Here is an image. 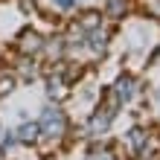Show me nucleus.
Segmentation results:
<instances>
[{
	"label": "nucleus",
	"instance_id": "nucleus-1",
	"mask_svg": "<svg viewBox=\"0 0 160 160\" xmlns=\"http://www.w3.org/2000/svg\"><path fill=\"white\" fill-rule=\"evenodd\" d=\"M38 128H41L44 137H61L64 131H67V119H64V114L58 108H47L41 122H38Z\"/></svg>",
	"mask_w": 160,
	"mask_h": 160
},
{
	"label": "nucleus",
	"instance_id": "nucleus-2",
	"mask_svg": "<svg viewBox=\"0 0 160 160\" xmlns=\"http://www.w3.org/2000/svg\"><path fill=\"white\" fill-rule=\"evenodd\" d=\"M38 134H41L38 122H26V125L18 128V140H21V143H35V140H38Z\"/></svg>",
	"mask_w": 160,
	"mask_h": 160
},
{
	"label": "nucleus",
	"instance_id": "nucleus-3",
	"mask_svg": "<svg viewBox=\"0 0 160 160\" xmlns=\"http://www.w3.org/2000/svg\"><path fill=\"white\" fill-rule=\"evenodd\" d=\"M21 38H23L21 47H23L26 52H41V50H44V41H41V35H38V32H23Z\"/></svg>",
	"mask_w": 160,
	"mask_h": 160
},
{
	"label": "nucleus",
	"instance_id": "nucleus-4",
	"mask_svg": "<svg viewBox=\"0 0 160 160\" xmlns=\"http://www.w3.org/2000/svg\"><path fill=\"white\" fill-rule=\"evenodd\" d=\"M47 88H50V96H64V93H67V90H64V82L61 79H50V82H47Z\"/></svg>",
	"mask_w": 160,
	"mask_h": 160
},
{
	"label": "nucleus",
	"instance_id": "nucleus-5",
	"mask_svg": "<svg viewBox=\"0 0 160 160\" xmlns=\"http://www.w3.org/2000/svg\"><path fill=\"white\" fill-rule=\"evenodd\" d=\"M12 88H15V79L12 76H3V79H0V93H9Z\"/></svg>",
	"mask_w": 160,
	"mask_h": 160
}]
</instances>
